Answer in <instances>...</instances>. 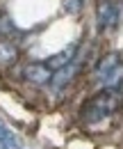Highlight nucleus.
<instances>
[{"instance_id":"nucleus-11","label":"nucleus","mask_w":123,"mask_h":149,"mask_svg":"<svg viewBox=\"0 0 123 149\" xmlns=\"http://www.w3.org/2000/svg\"><path fill=\"white\" fill-rule=\"evenodd\" d=\"M82 7H85V0H66V12H71V14L82 12Z\"/></svg>"},{"instance_id":"nucleus-3","label":"nucleus","mask_w":123,"mask_h":149,"mask_svg":"<svg viewBox=\"0 0 123 149\" xmlns=\"http://www.w3.org/2000/svg\"><path fill=\"white\" fill-rule=\"evenodd\" d=\"M53 69L46 64V62H27L25 67H23V71L21 76L25 78V80H30V83H34V85H48L50 80H53Z\"/></svg>"},{"instance_id":"nucleus-6","label":"nucleus","mask_w":123,"mask_h":149,"mask_svg":"<svg viewBox=\"0 0 123 149\" xmlns=\"http://www.w3.org/2000/svg\"><path fill=\"white\" fill-rule=\"evenodd\" d=\"M18 60V48L14 41L0 39V67H9Z\"/></svg>"},{"instance_id":"nucleus-10","label":"nucleus","mask_w":123,"mask_h":149,"mask_svg":"<svg viewBox=\"0 0 123 149\" xmlns=\"http://www.w3.org/2000/svg\"><path fill=\"white\" fill-rule=\"evenodd\" d=\"M16 25H14V21L9 19L7 14H0V35H5V37L9 39L12 35H16Z\"/></svg>"},{"instance_id":"nucleus-1","label":"nucleus","mask_w":123,"mask_h":149,"mask_svg":"<svg viewBox=\"0 0 123 149\" xmlns=\"http://www.w3.org/2000/svg\"><path fill=\"white\" fill-rule=\"evenodd\" d=\"M121 108V96L114 90H103L100 94L91 96L87 103L82 106V119L87 124H100L109 119L112 115H116Z\"/></svg>"},{"instance_id":"nucleus-9","label":"nucleus","mask_w":123,"mask_h":149,"mask_svg":"<svg viewBox=\"0 0 123 149\" xmlns=\"http://www.w3.org/2000/svg\"><path fill=\"white\" fill-rule=\"evenodd\" d=\"M0 149H21L18 138L14 135V131H9L5 122H0Z\"/></svg>"},{"instance_id":"nucleus-7","label":"nucleus","mask_w":123,"mask_h":149,"mask_svg":"<svg viewBox=\"0 0 123 149\" xmlns=\"http://www.w3.org/2000/svg\"><path fill=\"white\" fill-rule=\"evenodd\" d=\"M119 64H121V55H119V53H107V55H103L100 62L96 64V78L107 76L112 69H116Z\"/></svg>"},{"instance_id":"nucleus-8","label":"nucleus","mask_w":123,"mask_h":149,"mask_svg":"<svg viewBox=\"0 0 123 149\" xmlns=\"http://www.w3.org/2000/svg\"><path fill=\"white\" fill-rule=\"evenodd\" d=\"M100 80V85L105 87V90H114V92H119L123 87V64H119L116 69H112L107 76H103V78H98Z\"/></svg>"},{"instance_id":"nucleus-4","label":"nucleus","mask_w":123,"mask_h":149,"mask_svg":"<svg viewBox=\"0 0 123 149\" xmlns=\"http://www.w3.org/2000/svg\"><path fill=\"white\" fill-rule=\"evenodd\" d=\"M78 48H80V44L75 41V44H71L66 46L62 53H55L46 60V64L53 69V71H59V69H64V67H69L71 62H75V57H78Z\"/></svg>"},{"instance_id":"nucleus-2","label":"nucleus","mask_w":123,"mask_h":149,"mask_svg":"<svg viewBox=\"0 0 123 149\" xmlns=\"http://www.w3.org/2000/svg\"><path fill=\"white\" fill-rule=\"evenodd\" d=\"M121 14H123V7L116 0H100L98 7H96V28L100 32L116 28L119 21H121Z\"/></svg>"},{"instance_id":"nucleus-5","label":"nucleus","mask_w":123,"mask_h":149,"mask_svg":"<svg viewBox=\"0 0 123 149\" xmlns=\"http://www.w3.org/2000/svg\"><path fill=\"white\" fill-rule=\"evenodd\" d=\"M78 71H80V67H78V62H71L69 67H64V69H59V71H55V74H53V80H50V85H53V90H55V92H59V90H64L66 85H71Z\"/></svg>"}]
</instances>
